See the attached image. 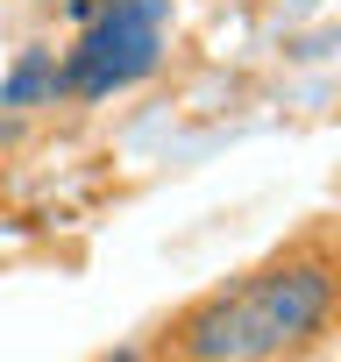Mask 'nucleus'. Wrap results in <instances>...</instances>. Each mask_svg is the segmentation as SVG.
Here are the masks:
<instances>
[{
	"mask_svg": "<svg viewBox=\"0 0 341 362\" xmlns=\"http://www.w3.org/2000/svg\"><path fill=\"white\" fill-rule=\"evenodd\" d=\"M341 334V235L299 228L284 249L163 320L156 355L178 362H284Z\"/></svg>",
	"mask_w": 341,
	"mask_h": 362,
	"instance_id": "1",
	"label": "nucleus"
},
{
	"mask_svg": "<svg viewBox=\"0 0 341 362\" xmlns=\"http://www.w3.org/2000/svg\"><path fill=\"white\" fill-rule=\"evenodd\" d=\"M170 36V0H93L79 22V43L64 50V93L71 100H114L142 86L163 64Z\"/></svg>",
	"mask_w": 341,
	"mask_h": 362,
	"instance_id": "2",
	"label": "nucleus"
},
{
	"mask_svg": "<svg viewBox=\"0 0 341 362\" xmlns=\"http://www.w3.org/2000/svg\"><path fill=\"white\" fill-rule=\"evenodd\" d=\"M57 100H71L64 93V57L57 50H22L15 64H8V78H0V107L8 114H29V107H57Z\"/></svg>",
	"mask_w": 341,
	"mask_h": 362,
	"instance_id": "3",
	"label": "nucleus"
}]
</instances>
